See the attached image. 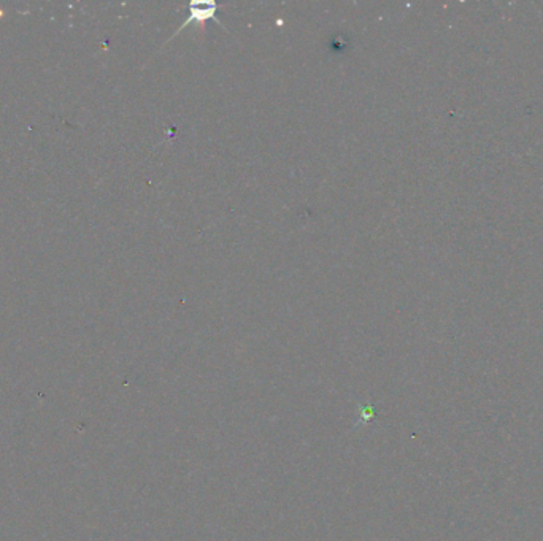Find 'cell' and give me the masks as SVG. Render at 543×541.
I'll return each mask as SVG.
<instances>
[{"label": "cell", "mask_w": 543, "mask_h": 541, "mask_svg": "<svg viewBox=\"0 0 543 541\" xmlns=\"http://www.w3.org/2000/svg\"><path fill=\"white\" fill-rule=\"evenodd\" d=\"M216 11H218V5L214 2H199V0L191 2V5H189V18L181 24V27L176 30V34L181 32L183 29H186L191 23L202 24L207 20H216L219 23V20L216 18L218 15Z\"/></svg>", "instance_id": "cell-1"}]
</instances>
